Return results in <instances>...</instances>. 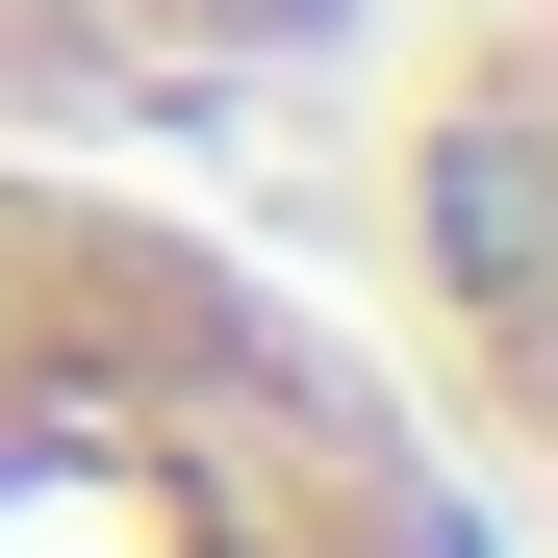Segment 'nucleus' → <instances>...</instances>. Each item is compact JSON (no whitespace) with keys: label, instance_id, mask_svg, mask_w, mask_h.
Returning <instances> with one entry per match:
<instances>
[{"label":"nucleus","instance_id":"1","mask_svg":"<svg viewBox=\"0 0 558 558\" xmlns=\"http://www.w3.org/2000/svg\"><path fill=\"white\" fill-rule=\"evenodd\" d=\"M0 558H508L381 305L279 279L153 153L0 128Z\"/></svg>","mask_w":558,"mask_h":558},{"label":"nucleus","instance_id":"3","mask_svg":"<svg viewBox=\"0 0 558 558\" xmlns=\"http://www.w3.org/2000/svg\"><path fill=\"white\" fill-rule=\"evenodd\" d=\"M355 0H0V128L51 153H128L178 102H254V76H305Z\"/></svg>","mask_w":558,"mask_h":558},{"label":"nucleus","instance_id":"2","mask_svg":"<svg viewBox=\"0 0 558 558\" xmlns=\"http://www.w3.org/2000/svg\"><path fill=\"white\" fill-rule=\"evenodd\" d=\"M381 204H407L381 355L432 381V432L508 483V432H533V26H457V51L407 76V153H381Z\"/></svg>","mask_w":558,"mask_h":558}]
</instances>
